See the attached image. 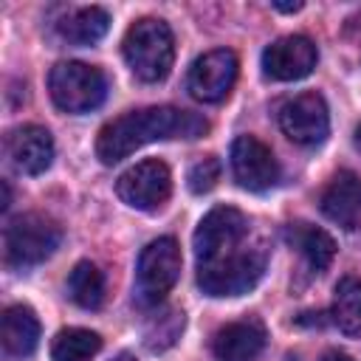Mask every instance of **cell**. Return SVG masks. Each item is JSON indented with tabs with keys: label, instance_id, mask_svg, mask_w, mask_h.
Segmentation results:
<instances>
[{
	"label": "cell",
	"instance_id": "6da1fadb",
	"mask_svg": "<svg viewBox=\"0 0 361 361\" xmlns=\"http://www.w3.org/2000/svg\"><path fill=\"white\" fill-rule=\"evenodd\" d=\"M209 130V121L192 110H178L169 104L130 110L99 130L96 155L102 164H118L130 152L166 138H197Z\"/></svg>",
	"mask_w": 361,
	"mask_h": 361
},
{
	"label": "cell",
	"instance_id": "7a4b0ae2",
	"mask_svg": "<svg viewBox=\"0 0 361 361\" xmlns=\"http://www.w3.org/2000/svg\"><path fill=\"white\" fill-rule=\"evenodd\" d=\"M268 265V248L262 243L240 245L212 262L197 265V285L206 296H240L248 293Z\"/></svg>",
	"mask_w": 361,
	"mask_h": 361
},
{
	"label": "cell",
	"instance_id": "3957f363",
	"mask_svg": "<svg viewBox=\"0 0 361 361\" xmlns=\"http://www.w3.org/2000/svg\"><path fill=\"white\" fill-rule=\"evenodd\" d=\"M121 51H124L130 71L141 82H161V79H166V73L172 68L175 39H172V31L164 20L144 17L127 28Z\"/></svg>",
	"mask_w": 361,
	"mask_h": 361
},
{
	"label": "cell",
	"instance_id": "277c9868",
	"mask_svg": "<svg viewBox=\"0 0 361 361\" xmlns=\"http://www.w3.org/2000/svg\"><path fill=\"white\" fill-rule=\"evenodd\" d=\"M62 240V228L56 220L39 214V212H25L17 214L6 223L3 228V257L11 268H28L39 265L48 259Z\"/></svg>",
	"mask_w": 361,
	"mask_h": 361
},
{
	"label": "cell",
	"instance_id": "5b68a950",
	"mask_svg": "<svg viewBox=\"0 0 361 361\" xmlns=\"http://www.w3.org/2000/svg\"><path fill=\"white\" fill-rule=\"evenodd\" d=\"M180 265L183 257L172 237H158L147 243L135 265V302L141 307H158L178 282Z\"/></svg>",
	"mask_w": 361,
	"mask_h": 361
},
{
	"label": "cell",
	"instance_id": "8992f818",
	"mask_svg": "<svg viewBox=\"0 0 361 361\" xmlns=\"http://www.w3.org/2000/svg\"><path fill=\"white\" fill-rule=\"evenodd\" d=\"M48 90L59 110L90 113L107 96V79L96 65L87 62H59L48 73Z\"/></svg>",
	"mask_w": 361,
	"mask_h": 361
},
{
	"label": "cell",
	"instance_id": "52a82bcc",
	"mask_svg": "<svg viewBox=\"0 0 361 361\" xmlns=\"http://www.w3.org/2000/svg\"><path fill=\"white\" fill-rule=\"evenodd\" d=\"M248 237V217L234 206H217L212 209L195 228V257L197 265L212 262L234 248H240Z\"/></svg>",
	"mask_w": 361,
	"mask_h": 361
},
{
	"label": "cell",
	"instance_id": "ba28073f",
	"mask_svg": "<svg viewBox=\"0 0 361 361\" xmlns=\"http://www.w3.org/2000/svg\"><path fill=\"white\" fill-rule=\"evenodd\" d=\"M172 192V175L169 166L158 158L138 161L135 166L124 169L116 180V195L138 212H155L158 206L166 203Z\"/></svg>",
	"mask_w": 361,
	"mask_h": 361
},
{
	"label": "cell",
	"instance_id": "9c48e42d",
	"mask_svg": "<svg viewBox=\"0 0 361 361\" xmlns=\"http://www.w3.org/2000/svg\"><path fill=\"white\" fill-rule=\"evenodd\" d=\"M237 82V56L228 48H214L197 56L186 76V90L203 104L223 102Z\"/></svg>",
	"mask_w": 361,
	"mask_h": 361
},
{
	"label": "cell",
	"instance_id": "30bf717a",
	"mask_svg": "<svg viewBox=\"0 0 361 361\" xmlns=\"http://www.w3.org/2000/svg\"><path fill=\"white\" fill-rule=\"evenodd\" d=\"M282 133L299 147H316L330 133V113L319 93H299L279 107Z\"/></svg>",
	"mask_w": 361,
	"mask_h": 361
},
{
	"label": "cell",
	"instance_id": "8fae6325",
	"mask_svg": "<svg viewBox=\"0 0 361 361\" xmlns=\"http://www.w3.org/2000/svg\"><path fill=\"white\" fill-rule=\"evenodd\" d=\"M234 180L248 192H265L279 180V164L274 152L254 135H240L231 144Z\"/></svg>",
	"mask_w": 361,
	"mask_h": 361
},
{
	"label": "cell",
	"instance_id": "7c38bea8",
	"mask_svg": "<svg viewBox=\"0 0 361 361\" xmlns=\"http://www.w3.org/2000/svg\"><path fill=\"white\" fill-rule=\"evenodd\" d=\"M316 45L302 34H288L274 39L262 51V73L274 82H296L305 79L316 68Z\"/></svg>",
	"mask_w": 361,
	"mask_h": 361
},
{
	"label": "cell",
	"instance_id": "4fadbf2b",
	"mask_svg": "<svg viewBox=\"0 0 361 361\" xmlns=\"http://www.w3.org/2000/svg\"><path fill=\"white\" fill-rule=\"evenodd\" d=\"M6 155L23 175H42L54 161V138L39 124H23L6 135Z\"/></svg>",
	"mask_w": 361,
	"mask_h": 361
},
{
	"label": "cell",
	"instance_id": "5bb4252c",
	"mask_svg": "<svg viewBox=\"0 0 361 361\" xmlns=\"http://www.w3.org/2000/svg\"><path fill=\"white\" fill-rule=\"evenodd\" d=\"M265 347V327L257 319H240L223 324L212 338L217 361H254Z\"/></svg>",
	"mask_w": 361,
	"mask_h": 361
},
{
	"label": "cell",
	"instance_id": "9a60e30c",
	"mask_svg": "<svg viewBox=\"0 0 361 361\" xmlns=\"http://www.w3.org/2000/svg\"><path fill=\"white\" fill-rule=\"evenodd\" d=\"M322 212L327 220L353 228L361 220V175L341 169L322 192Z\"/></svg>",
	"mask_w": 361,
	"mask_h": 361
},
{
	"label": "cell",
	"instance_id": "2e32d148",
	"mask_svg": "<svg viewBox=\"0 0 361 361\" xmlns=\"http://www.w3.org/2000/svg\"><path fill=\"white\" fill-rule=\"evenodd\" d=\"M0 341L3 350L23 358L31 355L39 344V319L28 305H11L0 319Z\"/></svg>",
	"mask_w": 361,
	"mask_h": 361
},
{
	"label": "cell",
	"instance_id": "e0dca14e",
	"mask_svg": "<svg viewBox=\"0 0 361 361\" xmlns=\"http://www.w3.org/2000/svg\"><path fill=\"white\" fill-rule=\"evenodd\" d=\"M107 28H110L107 11L99 6H85V8L71 11L59 23V37L68 39L71 45H93L107 34Z\"/></svg>",
	"mask_w": 361,
	"mask_h": 361
},
{
	"label": "cell",
	"instance_id": "ac0fdd59",
	"mask_svg": "<svg viewBox=\"0 0 361 361\" xmlns=\"http://www.w3.org/2000/svg\"><path fill=\"white\" fill-rule=\"evenodd\" d=\"M330 316L344 336H361V279L347 276L336 285Z\"/></svg>",
	"mask_w": 361,
	"mask_h": 361
},
{
	"label": "cell",
	"instance_id": "d6986e66",
	"mask_svg": "<svg viewBox=\"0 0 361 361\" xmlns=\"http://www.w3.org/2000/svg\"><path fill=\"white\" fill-rule=\"evenodd\" d=\"M290 243L302 251L307 265L313 271H324L336 257V243L324 228H316L310 223H296L290 228Z\"/></svg>",
	"mask_w": 361,
	"mask_h": 361
},
{
	"label": "cell",
	"instance_id": "ffe728a7",
	"mask_svg": "<svg viewBox=\"0 0 361 361\" xmlns=\"http://www.w3.org/2000/svg\"><path fill=\"white\" fill-rule=\"evenodd\" d=\"M68 296L85 310L102 307V302H104V274L87 259L76 262L73 271L68 274Z\"/></svg>",
	"mask_w": 361,
	"mask_h": 361
},
{
	"label": "cell",
	"instance_id": "44dd1931",
	"mask_svg": "<svg viewBox=\"0 0 361 361\" xmlns=\"http://www.w3.org/2000/svg\"><path fill=\"white\" fill-rule=\"evenodd\" d=\"M102 350V338L85 327L59 330L51 344V361H90Z\"/></svg>",
	"mask_w": 361,
	"mask_h": 361
},
{
	"label": "cell",
	"instance_id": "7402d4cb",
	"mask_svg": "<svg viewBox=\"0 0 361 361\" xmlns=\"http://www.w3.org/2000/svg\"><path fill=\"white\" fill-rule=\"evenodd\" d=\"M180 327H183V313L169 310V313L158 316V322H152V324L144 330V341H147L149 350H164V347H169V344L178 338Z\"/></svg>",
	"mask_w": 361,
	"mask_h": 361
},
{
	"label": "cell",
	"instance_id": "603a6c76",
	"mask_svg": "<svg viewBox=\"0 0 361 361\" xmlns=\"http://www.w3.org/2000/svg\"><path fill=\"white\" fill-rule=\"evenodd\" d=\"M220 169H223V166H220V161H217L214 155H206V158L195 161L192 169H189V175H186L189 192H195V195L212 192V189L217 186V180H220Z\"/></svg>",
	"mask_w": 361,
	"mask_h": 361
},
{
	"label": "cell",
	"instance_id": "cb8c5ba5",
	"mask_svg": "<svg viewBox=\"0 0 361 361\" xmlns=\"http://www.w3.org/2000/svg\"><path fill=\"white\" fill-rule=\"evenodd\" d=\"M322 361H353L347 353H338V350H330V353H324L322 355Z\"/></svg>",
	"mask_w": 361,
	"mask_h": 361
},
{
	"label": "cell",
	"instance_id": "d4e9b609",
	"mask_svg": "<svg viewBox=\"0 0 361 361\" xmlns=\"http://www.w3.org/2000/svg\"><path fill=\"white\" fill-rule=\"evenodd\" d=\"M274 8H276V11H299L302 3H274Z\"/></svg>",
	"mask_w": 361,
	"mask_h": 361
},
{
	"label": "cell",
	"instance_id": "484cf974",
	"mask_svg": "<svg viewBox=\"0 0 361 361\" xmlns=\"http://www.w3.org/2000/svg\"><path fill=\"white\" fill-rule=\"evenodd\" d=\"M8 200H11V192H8V183H3V209H8Z\"/></svg>",
	"mask_w": 361,
	"mask_h": 361
},
{
	"label": "cell",
	"instance_id": "4316f807",
	"mask_svg": "<svg viewBox=\"0 0 361 361\" xmlns=\"http://www.w3.org/2000/svg\"><path fill=\"white\" fill-rule=\"evenodd\" d=\"M113 361H135V358H133V355H127V353H121V355H116Z\"/></svg>",
	"mask_w": 361,
	"mask_h": 361
}]
</instances>
